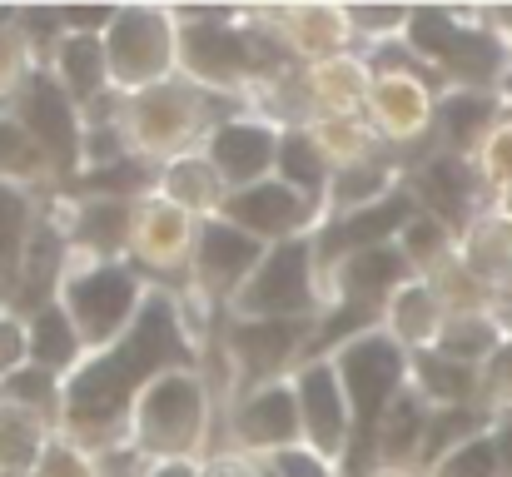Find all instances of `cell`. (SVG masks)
Instances as JSON below:
<instances>
[{
    "mask_svg": "<svg viewBox=\"0 0 512 477\" xmlns=\"http://www.w3.org/2000/svg\"><path fill=\"white\" fill-rule=\"evenodd\" d=\"M90 184L95 189H135V184H145V169L140 164H130V169L120 164L115 174H90Z\"/></svg>",
    "mask_w": 512,
    "mask_h": 477,
    "instance_id": "obj_27",
    "label": "cell"
},
{
    "mask_svg": "<svg viewBox=\"0 0 512 477\" xmlns=\"http://www.w3.org/2000/svg\"><path fill=\"white\" fill-rule=\"evenodd\" d=\"M403 214H408V204H403V199H388V204H378V209H363L358 219H348V224H343L329 244H373V239H383Z\"/></svg>",
    "mask_w": 512,
    "mask_h": 477,
    "instance_id": "obj_12",
    "label": "cell"
},
{
    "mask_svg": "<svg viewBox=\"0 0 512 477\" xmlns=\"http://www.w3.org/2000/svg\"><path fill=\"white\" fill-rule=\"evenodd\" d=\"M25 120L35 125V135L50 145V155L60 159V164H70V159H75V130H70V110H65L60 90L35 85V95L25 100Z\"/></svg>",
    "mask_w": 512,
    "mask_h": 477,
    "instance_id": "obj_6",
    "label": "cell"
},
{
    "mask_svg": "<svg viewBox=\"0 0 512 477\" xmlns=\"http://www.w3.org/2000/svg\"><path fill=\"white\" fill-rule=\"evenodd\" d=\"M348 383H353V398H358V418H363V428L383 413V398H388V388L398 383V353L388 348V343H363V348H353L348 353Z\"/></svg>",
    "mask_w": 512,
    "mask_h": 477,
    "instance_id": "obj_3",
    "label": "cell"
},
{
    "mask_svg": "<svg viewBox=\"0 0 512 477\" xmlns=\"http://www.w3.org/2000/svg\"><path fill=\"white\" fill-rule=\"evenodd\" d=\"M373 184H378V174H353V179L343 184V194L353 199V194H363V189H373Z\"/></svg>",
    "mask_w": 512,
    "mask_h": 477,
    "instance_id": "obj_32",
    "label": "cell"
},
{
    "mask_svg": "<svg viewBox=\"0 0 512 477\" xmlns=\"http://www.w3.org/2000/svg\"><path fill=\"white\" fill-rule=\"evenodd\" d=\"M249 259H254V244L244 234H234V229H209L204 234V274L209 279L229 284L249 269Z\"/></svg>",
    "mask_w": 512,
    "mask_h": 477,
    "instance_id": "obj_10",
    "label": "cell"
},
{
    "mask_svg": "<svg viewBox=\"0 0 512 477\" xmlns=\"http://www.w3.org/2000/svg\"><path fill=\"white\" fill-rule=\"evenodd\" d=\"M284 473L289 477H319V468L309 458H284Z\"/></svg>",
    "mask_w": 512,
    "mask_h": 477,
    "instance_id": "obj_31",
    "label": "cell"
},
{
    "mask_svg": "<svg viewBox=\"0 0 512 477\" xmlns=\"http://www.w3.org/2000/svg\"><path fill=\"white\" fill-rule=\"evenodd\" d=\"M483 120H488V100H448V110H443V125L458 140H468Z\"/></svg>",
    "mask_w": 512,
    "mask_h": 477,
    "instance_id": "obj_19",
    "label": "cell"
},
{
    "mask_svg": "<svg viewBox=\"0 0 512 477\" xmlns=\"http://www.w3.org/2000/svg\"><path fill=\"white\" fill-rule=\"evenodd\" d=\"M289 428H294V403L284 393H269V398H259L244 413V433L249 438H289Z\"/></svg>",
    "mask_w": 512,
    "mask_h": 477,
    "instance_id": "obj_13",
    "label": "cell"
},
{
    "mask_svg": "<svg viewBox=\"0 0 512 477\" xmlns=\"http://www.w3.org/2000/svg\"><path fill=\"white\" fill-rule=\"evenodd\" d=\"M65 65H70V80H75V90H95L100 85V50L90 45V40H75L70 50H65Z\"/></svg>",
    "mask_w": 512,
    "mask_h": 477,
    "instance_id": "obj_18",
    "label": "cell"
},
{
    "mask_svg": "<svg viewBox=\"0 0 512 477\" xmlns=\"http://www.w3.org/2000/svg\"><path fill=\"white\" fill-rule=\"evenodd\" d=\"M214 155H219V164H224V174H234V179L259 174V169L269 164V135H264V130H244V125H234V130L219 135Z\"/></svg>",
    "mask_w": 512,
    "mask_h": 477,
    "instance_id": "obj_9",
    "label": "cell"
},
{
    "mask_svg": "<svg viewBox=\"0 0 512 477\" xmlns=\"http://www.w3.org/2000/svg\"><path fill=\"white\" fill-rule=\"evenodd\" d=\"M244 304L249 309H299L304 304V249L299 244L279 249V259L259 274V284Z\"/></svg>",
    "mask_w": 512,
    "mask_h": 477,
    "instance_id": "obj_5",
    "label": "cell"
},
{
    "mask_svg": "<svg viewBox=\"0 0 512 477\" xmlns=\"http://www.w3.org/2000/svg\"><path fill=\"white\" fill-rule=\"evenodd\" d=\"M294 323H244L239 333H234V348L249 358V368L254 373H269L289 348H294Z\"/></svg>",
    "mask_w": 512,
    "mask_h": 477,
    "instance_id": "obj_8",
    "label": "cell"
},
{
    "mask_svg": "<svg viewBox=\"0 0 512 477\" xmlns=\"http://www.w3.org/2000/svg\"><path fill=\"white\" fill-rule=\"evenodd\" d=\"M130 299H135V284L125 274H95V279L75 284V314L90 333H110L125 318Z\"/></svg>",
    "mask_w": 512,
    "mask_h": 477,
    "instance_id": "obj_4",
    "label": "cell"
},
{
    "mask_svg": "<svg viewBox=\"0 0 512 477\" xmlns=\"http://www.w3.org/2000/svg\"><path fill=\"white\" fill-rule=\"evenodd\" d=\"M20 219H25V204H20L10 189H0V249H10V244H15Z\"/></svg>",
    "mask_w": 512,
    "mask_h": 477,
    "instance_id": "obj_24",
    "label": "cell"
},
{
    "mask_svg": "<svg viewBox=\"0 0 512 477\" xmlns=\"http://www.w3.org/2000/svg\"><path fill=\"white\" fill-rule=\"evenodd\" d=\"M65 20H75V25H100V20H105V10H100V5H70V10H65Z\"/></svg>",
    "mask_w": 512,
    "mask_h": 477,
    "instance_id": "obj_29",
    "label": "cell"
},
{
    "mask_svg": "<svg viewBox=\"0 0 512 477\" xmlns=\"http://www.w3.org/2000/svg\"><path fill=\"white\" fill-rule=\"evenodd\" d=\"M184 358H189V348H184V338H179V328H174L170 304H150V309L140 314V323H135L130 343H125L115 358L95 363V368L75 383L70 408H75L80 423H105V418L125 403V393H130L155 363H184Z\"/></svg>",
    "mask_w": 512,
    "mask_h": 477,
    "instance_id": "obj_1",
    "label": "cell"
},
{
    "mask_svg": "<svg viewBox=\"0 0 512 477\" xmlns=\"http://www.w3.org/2000/svg\"><path fill=\"white\" fill-rule=\"evenodd\" d=\"M418 428H423L418 408H413V403H408V408H398V418H393V428H388L383 448H388V453H408V443L418 438Z\"/></svg>",
    "mask_w": 512,
    "mask_h": 477,
    "instance_id": "obj_21",
    "label": "cell"
},
{
    "mask_svg": "<svg viewBox=\"0 0 512 477\" xmlns=\"http://www.w3.org/2000/svg\"><path fill=\"white\" fill-rule=\"evenodd\" d=\"M443 477H493V453H488V448H468L463 458L448 463Z\"/></svg>",
    "mask_w": 512,
    "mask_h": 477,
    "instance_id": "obj_23",
    "label": "cell"
},
{
    "mask_svg": "<svg viewBox=\"0 0 512 477\" xmlns=\"http://www.w3.org/2000/svg\"><path fill=\"white\" fill-rule=\"evenodd\" d=\"M304 403H309V428H314V438H319L324 448L339 443L343 413H339V398H334V378H329L324 368H314V373L304 378Z\"/></svg>",
    "mask_w": 512,
    "mask_h": 477,
    "instance_id": "obj_11",
    "label": "cell"
},
{
    "mask_svg": "<svg viewBox=\"0 0 512 477\" xmlns=\"http://www.w3.org/2000/svg\"><path fill=\"white\" fill-rule=\"evenodd\" d=\"M393 279H398V259L383 254V249H368V254H358V259L348 264V289L378 294V289H388Z\"/></svg>",
    "mask_w": 512,
    "mask_h": 477,
    "instance_id": "obj_15",
    "label": "cell"
},
{
    "mask_svg": "<svg viewBox=\"0 0 512 477\" xmlns=\"http://www.w3.org/2000/svg\"><path fill=\"white\" fill-rule=\"evenodd\" d=\"M35 353H40L45 363H65V358L75 353V338L65 333V318H60V314H45V318H40V333H35Z\"/></svg>",
    "mask_w": 512,
    "mask_h": 477,
    "instance_id": "obj_17",
    "label": "cell"
},
{
    "mask_svg": "<svg viewBox=\"0 0 512 477\" xmlns=\"http://www.w3.org/2000/svg\"><path fill=\"white\" fill-rule=\"evenodd\" d=\"M160 477H184V473H179V468H174V473H160Z\"/></svg>",
    "mask_w": 512,
    "mask_h": 477,
    "instance_id": "obj_34",
    "label": "cell"
},
{
    "mask_svg": "<svg viewBox=\"0 0 512 477\" xmlns=\"http://www.w3.org/2000/svg\"><path fill=\"white\" fill-rule=\"evenodd\" d=\"M423 189H428V199H433L448 219H458V214H463L468 179H463V169H458V164H433V169L423 174Z\"/></svg>",
    "mask_w": 512,
    "mask_h": 477,
    "instance_id": "obj_14",
    "label": "cell"
},
{
    "mask_svg": "<svg viewBox=\"0 0 512 477\" xmlns=\"http://www.w3.org/2000/svg\"><path fill=\"white\" fill-rule=\"evenodd\" d=\"M473 428V413H453V418H438L433 423V433H428V453H438V448H448L458 433H468Z\"/></svg>",
    "mask_w": 512,
    "mask_h": 477,
    "instance_id": "obj_26",
    "label": "cell"
},
{
    "mask_svg": "<svg viewBox=\"0 0 512 477\" xmlns=\"http://www.w3.org/2000/svg\"><path fill=\"white\" fill-rule=\"evenodd\" d=\"M284 169H289L299 184H319V155H314L304 140H289V145H284Z\"/></svg>",
    "mask_w": 512,
    "mask_h": 477,
    "instance_id": "obj_20",
    "label": "cell"
},
{
    "mask_svg": "<svg viewBox=\"0 0 512 477\" xmlns=\"http://www.w3.org/2000/svg\"><path fill=\"white\" fill-rule=\"evenodd\" d=\"M423 368H428V383H433V388H443V393H453V398L468 393V373H458V368H448V363H438V358H428Z\"/></svg>",
    "mask_w": 512,
    "mask_h": 477,
    "instance_id": "obj_25",
    "label": "cell"
},
{
    "mask_svg": "<svg viewBox=\"0 0 512 477\" xmlns=\"http://www.w3.org/2000/svg\"><path fill=\"white\" fill-rule=\"evenodd\" d=\"M413 40L433 55H443L448 65H458L463 75H488L498 65V50L493 40H478V35H463L458 25H448V15L438 10H418L413 15Z\"/></svg>",
    "mask_w": 512,
    "mask_h": 477,
    "instance_id": "obj_2",
    "label": "cell"
},
{
    "mask_svg": "<svg viewBox=\"0 0 512 477\" xmlns=\"http://www.w3.org/2000/svg\"><path fill=\"white\" fill-rule=\"evenodd\" d=\"M120 224H125V209H95V214H85V234L90 239H100V244H110L115 234H120Z\"/></svg>",
    "mask_w": 512,
    "mask_h": 477,
    "instance_id": "obj_22",
    "label": "cell"
},
{
    "mask_svg": "<svg viewBox=\"0 0 512 477\" xmlns=\"http://www.w3.org/2000/svg\"><path fill=\"white\" fill-rule=\"evenodd\" d=\"M368 314H373L368 304H353V309H343L339 318H329V328H324V343H329V338H343L353 323H368Z\"/></svg>",
    "mask_w": 512,
    "mask_h": 477,
    "instance_id": "obj_28",
    "label": "cell"
},
{
    "mask_svg": "<svg viewBox=\"0 0 512 477\" xmlns=\"http://www.w3.org/2000/svg\"><path fill=\"white\" fill-rule=\"evenodd\" d=\"M503 458H508V468H512V423H508V433H503Z\"/></svg>",
    "mask_w": 512,
    "mask_h": 477,
    "instance_id": "obj_33",
    "label": "cell"
},
{
    "mask_svg": "<svg viewBox=\"0 0 512 477\" xmlns=\"http://www.w3.org/2000/svg\"><path fill=\"white\" fill-rule=\"evenodd\" d=\"M229 214L239 219V224H249V229H289V224H299V204H294V194H284V189H254V194H239L234 204H229Z\"/></svg>",
    "mask_w": 512,
    "mask_h": 477,
    "instance_id": "obj_7",
    "label": "cell"
},
{
    "mask_svg": "<svg viewBox=\"0 0 512 477\" xmlns=\"http://www.w3.org/2000/svg\"><path fill=\"white\" fill-rule=\"evenodd\" d=\"M189 45H194V60L204 65V70H234V65H244V55H239V40L234 35H224V30H194L189 35Z\"/></svg>",
    "mask_w": 512,
    "mask_h": 477,
    "instance_id": "obj_16",
    "label": "cell"
},
{
    "mask_svg": "<svg viewBox=\"0 0 512 477\" xmlns=\"http://www.w3.org/2000/svg\"><path fill=\"white\" fill-rule=\"evenodd\" d=\"M0 159H25L20 135H15V130H5V125H0Z\"/></svg>",
    "mask_w": 512,
    "mask_h": 477,
    "instance_id": "obj_30",
    "label": "cell"
}]
</instances>
